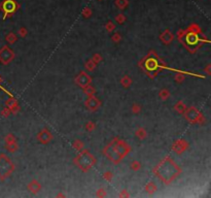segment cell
Returning a JSON list of instances; mask_svg holds the SVG:
<instances>
[{"instance_id": "cell-1", "label": "cell", "mask_w": 211, "mask_h": 198, "mask_svg": "<svg viewBox=\"0 0 211 198\" xmlns=\"http://www.w3.org/2000/svg\"><path fill=\"white\" fill-rule=\"evenodd\" d=\"M182 172V169L170 156H166L152 168V173L165 185H170Z\"/></svg>"}, {"instance_id": "cell-2", "label": "cell", "mask_w": 211, "mask_h": 198, "mask_svg": "<svg viewBox=\"0 0 211 198\" xmlns=\"http://www.w3.org/2000/svg\"><path fill=\"white\" fill-rule=\"evenodd\" d=\"M138 66L150 80H153L161 71L166 69L167 64L155 50H149L147 55L139 61Z\"/></svg>"}, {"instance_id": "cell-3", "label": "cell", "mask_w": 211, "mask_h": 198, "mask_svg": "<svg viewBox=\"0 0 211 198\" xmlns=\"http://www.w3.org/2000/svg\"><path fill=\"white\" fill-rule=\"evenodd\" d=\"M73 164L83 173L90 171L96 165L97 159L89 150L82 149L78 154L73 158Z\"/></svg>"}, {"instance_id": "cell-4", "label": "cell", "mask_w": 211, "mask_h": 198, "mask_svg": "<svg viewBox=\"0 0 211 198\" xmlns=\"http://www.w3.org/2000/svg\"><path fill=\"white\" fill-rule=\"evenodd\" d=\"M180 42H181V45L189 51L190 54L197 53V51H198L203 45V43L201 42L200 34L195 32H189V31H186L185 35L180 40Z\"/></svg>"}, {"instance_id": "cell-5", "label": "cell", "mask_w": 211, "mask_h": 198, "mask_svg": "<svg viewBox=\"0 0 211 198\" xmlns=\"http://www.w3.org/2000/svg\"><path fill=\"white\" fill-rule=\"evenodd\" d=\"M15 169L16 165L12 159L5 154H0V181L4 182L6 179H8L12 176Z\"/></svg>"}, {"instance_id": "cell-6", "label": "cell", "mask_w": 211, "mask_h": 198, "mask_svg": "<svg viewBox=\"0 0 211 198\" xmlns=\"http://www.w3.org/2000/svg\"><path fill=\"white\" fill-rule=\"evenodd\" d=\"M182 116L192 125H204L206 122L205 117H204L202 112L195 106L186 107V109L182 113Z\"/></svg>"}, {"instance_id": "cell-7", "label": "cell", "mask_w": 211, "mask_h": 198, "mask_svg": "<svg viewBox=\"0 0 211 198\" xmlns=\"http://www.w3.org/2000/svg\"><path fill=\"white\" fill-rule=\"evenodd\" d=\"M109 143L111 145L113 151L116 153V155H118L122 160L124 158H126L132 150L131 146H130L126 140L120 138L118 136L113 137V138L109 142Z\"/></svg>"}, {"instance_id": "cell-8", "label": "cell", "mask_w": 211, "mask_h": 198, "mask_svg": "<svg viewBox=\"0 0 211 198\" xmlns=\"http://www.w3.org/2000/svg\"><path fill=\"white\" fill-rule=\"evenodd\" d=\"M20 8V4L16 0H2L0 3V11L3 12V20L15 15Z\"/></svg>"}, {"instance_id": "cell-9", "label": "cell", "mask_w": 211, "mask_h": 198, "mask_svg": "<svg viewBox=\"0 0 211 198\" xmlns=\"http://www.w3.org/2000/svg\"><path fill=\"white\" fill-rule=\"evenodd\" d=\"M16 58V54L8 46H3L0 49V63L2 65H8Z\"/></svg>"}, {"instance_id": "cell-10", "label": "cell", "mask_w": 211, "mask_h": 198, "mask_svg": "<svg viewBox=\"0 0 211 198\" xmlns=\"http://www.w3.org/2000/svg\"><path fill=\"white\" fill-rule=\"evenodd\" d=\"M92 82H93L92 76L88 75V72L85 71V70L80 71L74 78V83L80 89H83V88H86V87H88L89 85H91Z\"/></svg>"}, {"instance_id": "cell-11", "label": "cell", "mask_w": 211, "mask_h": 198, "mask_svg": "<svg viewBox=\"0 0 211 198\" xmlns=\"http://www.w3.org/2000/svg\"><path fill=\"white\" fill-rule=\"evenodd\" d=\"M189 147H190L189 142H187L185 139L180 138V139L175 140V142L172 143L171 150L176 154V155H182L185 151L189 150Z\"/></svg>"}, {"instance_id": "cell-12", "label": "cell", "mask_w": 211, "mask_h": 198, "mask_svg": "<svg viewBox=\"0 0 211 198\" xmlns=\"http://www.w3.org/2000/svg\"><path fill=\"white\" fill-rule=\"evenodd\" d=\"M83 104H85L86 109H88L89 112H96V110H98L100 107H101L102 102L99 98H97V97L94 95V96L88 97V98L85 100Z\"/></svg>"}, {"instance_id": "cell-13", "label": "cell", "mask_w": 211, "mask_h": 198, "mask_svg": "<svg viewBox=\"0 0 211 198\" xmlns=\"http://www.w3.org/2000/svg\"><path fill=\"white\" fill-rule=\"evenodd\" d=\"M36 138H37L38 142H40L41 145H48V143H49L53 140L54 136H53L52 132L49 131L48 128H42L37 133Z\"/></svg>"}, {"instance_id": "cell-14", "label": "cell", "mask_w": 211, "mask_h": 198, "mask_svg": "<svg viewBox=\"0 0 211 198\" xmlns=\"http://www.w3.org/2000/svg\"><path fill=\"white\" fill-rule=\"evenodd\" d=\"M5 106L9 109L12 113H16L20 112V109H21V106L19 104V101L16 100L13 96H9V98L6 100L5 102Z\"/></svg>"}, {"instance_id": "cell-15", "label": "cell", "mask_w": 211, "mask_h": 198, "mask_svg": "<svg viewBox=\"0 0 211 198\" xmlns=\"http://www.w3.org/2000/svg\"><path fill=\"white\" fill-rule=\"evenodd\" d=\"M160 41L165 46H169L170 43H172V41L174 40V34L170 31L169 29H166L161 33L159 36Z\"/></svg>"}, {"instance_id": "cell-16", "label": "cell", "mask_w": 211, "mask_h": 198, "mask_svg": "<svg viewBox=\"0 0 211 198\" xmlns=\"http://www.w3.org/2000/svg\"><path fill=\"white\" fill-rule=\"evenodd\" d=\"M41 189H42L41 184H40L38 181L35 180V179H33L31 182H29L28 185H27V190H28L30 193L34 194V195L39 193L40 191H41Z\"/></svg>"}, {"instance_id": "cell-17", "label": "cell", "mask_w": 211, "mask_h": 198, "mask_svg": "<svg viewBox=\"0 0 211 198\" xmlns=\"http://www.w3.org/2000/svg\"><path fill=\"white\" fill-rule=\"evenodd\" d=\"M186 107H187L186 104L182 101V100H178V101H177L175 104H174L173 109H174V110H175L176 113L182 115V113H185V110L186 109Z\"/></svg>"}, {"instance_id": "cell-18", "label": "cell", "mask_w": 211, "mask_h": 198, "mask_svg": "<svg viewBox=\"0 0 211 198\" xmlns=\"http://www.w3.org/2000/svg\"><path fill=\"white\" fill-rule=\"evenodd\" d=\"M120 84H122V86L124 87V88H126V89H128V88H130L131 87V85L133 84V80L130 78L129 75H124L122 79H120Z\"/></svg>"}, {"instance_id": "cell-19", "label": "cell", "mask_w": 211, "mask_h": 198, "mask_svg": "<svg viewBox=\"0 0 211 198\" xmlns=\"http://www.w3.org/2000/svg\"><path fill=\"white\" fill-rule=\"evenodd\" d=\"M145 191H146L147 194L152 195V194H153L155 192L158 191V186H157L153 182H148L145 185Z\"/></svg>"}, {"instance_id": "cell-20", "label": "cell", "mask_w": 211, "mask_h": 198, "mask_svg": "<svg viewBox=\"0 0 211 198\" xmlns=\"http://www.w3.org/2000/svg\"><path fill=\"white\" fill-rule=\"evenodd\" d=\"M135 135L137 138H139L140 140H143L147 137V131L145 130V128H143V127H139V128H137V130L135 131Z\"/></svg>"}, {"instance_id": "cell-21", "label": "cell", "mask_w": 211, "mask_h": 198, "mask_svg": "<svg viewBox=\"0 0 211 198\" xmlns=\"http://www.w3.org/2000/svg\"><path fill=\"white\" fill-rule=\"evenodd\" d=\"M18 39H19L18 35H16V33H13V32H9L5 36V41L7 43H9V45H13L15 42L18 41Z\"/></svg>"}, {"instance_id": "cell-22", "label": "cell", "mask_w": 211, "mask_h": 198, "mask_svg": "<svg viewBox=\"0 0 211 198\" xmlns=\"http://www.w3.org/2000/svg\"><path fill=\"white\" fill-rule=\"evenodd\" d=\"M5 150L9 153H15L19 150V143L18 142H13L9 143H5Z\"/></svg>"}, {"instance_id": "cell-23", "label": "cell", "mask_w": 211, "mask_h": 198, "mask_svg": "<svg viewBox=\"0 0 211 198\" xmlns=\"http://www.w3.org/2000/svg\"><path fill=\"white\" fill-rule=\"evenodd\" d=\"M170 96H171V93H170V91L167 88H163V89L160 90V92H159V98L161 100H163V101H166V100L168 99Z\"/></svg>"}, {"instance_id": "cell-24", "label": "cell", "mask_w": 211, "mask_h": 198, "mask_svg": "<svg viewBox=\"0 0 211 198\" xmlns=\"http://www.w3.org/2000/svg\"><path fill=\"white\" fill-rule=\"evenodd\" d=\"M72 147L76 152H80L82 149H85V142L80 139H75L74 142H72Z\"/></svg>"}, {"instance_id": "cell-25", "label": "cell", "mask_w": 211, "mask_h": 198, "mask_svg": "<svg viewBox=\"0 0 211 198\" xmlns=\"http://www.w3.org/2000/svg\"><path fill=\"white\" fill-rule=\"evenodd\" d=\"M82 91H83V93H85L87 96L90 97V96H94V95H95L96 89H95V87L92 86V84H91V85H89L88 87L83 88V89H82Z\"/></svg>"}, {"instance_id": "cell-26", "label": "cell", "mask_w": 211, "mask_h": 198, "mask_svg": "<svg viewBox=\"0 0 211 198\" xmlns=\"http://www.w3.org/2000/svg\"><path fill=\"white\" fill-rule=\"evenodd\" d=\"M85 67H86V69L88 70V71L91 72V71H94V70H95V68L97 67V64L93 61L92 58H91V59H89L88 61H86Z\"/></svg>"}, {"instance_id": "cell-27", "label": "cell", "mask_w": 211, "mask_h": 198, "mask_svg": "<svg viewBox=\"0 0 211 198\" xmlns=\"http://www.w3.org/2000/svg\"><path fill=\"white\" fill-rule=\"evenodd\" d=\"M186 31L189 32H195V33H198V34H201L202 33V30H201L200 26L198 24H190L189 27H187V29H185Z\"/></svg>"}, {"instance_id": "cell-28", "label": "cell", "mask_w": 211, "mask_h": 198, "mask_svg": "<svg viewBox=\"0 0 211 198\" xmlns=\"http://www.w3.org/2000/svg\"><path fill=\"white\" fill-rule=\"evenodd\" d=\"M141 167H142L141 163L137 160H133L131 162V164H130V168H131L132 170H134V171H138V170L141 169Z\"/></svg>"}, {"instance_id": "cell-29", "label": "cell", "mask_w": 211, "mask_h": 198, "mask_svg": "<svg viewBox=\"0 0 211 198\" xmlns=\"http://www.w3.org/2000/svg\"><path fill=\"white\" fill-rule=\"evenodd\" d=\"M129 4L128 0H115V5L118 6L120 9H125Z\"/></svg>"}, {"instance_id": "cell-30", "label": "cell", "mask_w": 211, "mask_h": 198, "mask_svg": "<svg viewBox=\"0 0 211 198\" xmlns=\"http://www.w3.org/2000/svg\"><path fill=\"white\" fill-rule=\"evenodd\" d=\"M115 28H116V26L115 25V23L111 22V21H108L105 24V30L108 33H111L112 31H115Z\"/></svg>"}, {"instance_id": "cell-31", "label": "cell", "mask_w": 211, "mask_h": 198, "mask_svg": "<svg viewBox=\"0 0 211 198\" xmlns=\"http://www.w3.org/2000/svg\"><path fill=\"white\" fill-rule=\"evenodd\" d=\"M86 130L88 132H93L94 130L96 129V124L93 122V121H88V122L86 123Z\"/></svg>"}, {"instance_id": "cell-32", "label": "cell", "mask_w": 211, "mask_h": 198, "mask_svg": "<svg viewBox=\"0 0 211 198\" xmlns=\"http://www.w3.org/2000/svg\"><path fill=\"white\" fill-rule=\"evenodd\" d=\"M102 177L104 179L105 181H107L108 183L112 182V179H113V173L111 171H109V170H107V171L103 172L102 174Z\"/></svg>"}, {"instance_id": "cell-33", "label": "cell", "mask_w": 211, "mask_h": 198, "mask_svg": "<svg viewBox=\"0 0 211 198\" xmlns=\"http://www.w3.org/2000/svg\"><path fill=\"white\" fill-rule=\"evenodd\" d=\"M126 20H127L126 16L123 15V13H119V15L115 17V22L118 23L119 25H123L124 23L126 22Z\"/></svg>"}, {"instance_id": "cell-34", "label": "cell", "mask_w": 211, "mask_h": 198, "mask_svg": "<svg viewBox=\"0 0 211 198\" xmlns=\"http://www.w3.org/2000/svg\"><path fill=\"white\" fill-rule=\"evenodd\" d=\"M120 40H122V34H120V32L113 33L111 36V41L115 43H119V42H120Z\"/></svg>"}, {"instance_id": "cell-35", "label": "cell", "mask_w": 211, "mask_h": 198, "mask_svg": "<svg viewBox=\"0 0 211 198\" xmlns=\"http://www.w3.org/2000/svg\"><path fill=\"white\" fill-rule=\"evenodd\" d=\"M131 110L134 115H138L141 112V106H140L138 103H133L132 106H131Z\"/></svg>"}, {"instance_id": "cell-36", "label": "cell", "mask_w": 211, "mask_h": 198, "mask_svg": "<svg viewBox=\"0 0 211 198\" xmlns=\"http://www.w3.org/2000/svg\"><path fill=\"white\" fill-rule=\"evenodd\" d=\"M4 142H5V143L13 142H16V138L12 133H8L7 135L4 137Z\"/></svg>"}, {"instance_id": "cell-37", "label": "cell", "mask_w": 211, "mask_h": 198, "mask_svg": "<svg viewBox=\"0 0 211 198\" xmlns=\"http://www.w3.org/2000/svg\"><path fill=\"white\" fill-rule=\"evenodd\" d=\"M96 196L97 197H100V198L106 197L107 196L106 190L104 189V188H99V189L96 191Z\"/></svg>"}, {"instance_id": "cell-38", "label": "cell", "mask_w": 211, "mask_h": 198, "mask_svg": "<svg viewBox=\"0 0 211 198\" xmlns=\"http://www.w3.org/2000/svg\"><path fill=\"white\" fill-rule=\"evenodd\" d=\"M18 34L21 38H25L27 36V34H28V30H27L26 27H21L18 31Z\"/></svg>"}, {"instance_id": "cell-39", "label": "cell", "mask_w": 211, "mask_h": 198, "mask_svg": "<svg viewBox=\"0 0 211 198\" xmlns=\"http://www.w3.org/2000/svg\"><path fill=\"white\" fill-rule=\"evenodd\" d=\"M102 59H103V58H102L101 54H99V53H96V54H94V55H93V57H92V60H93L94 62L96 63L97 65H98L99 63L102 61Z\"/></svg>"}, {"instance_id": "cell-40", "label": "cell", "mask_w": 211, "mask_h": 198, "mask_svg": "<svg viewBox=\"0 0 211 198\" xmlns=\"http://www.w3.org/2000/svg\"><path fill=\"white\" fill-rule=\"evenodd\" d=\"M0 115H1V117H3V118H8V117L12 115V113H11V110H9V109H7V107L5 106L4 109L1 110Z\"/></svg>"}, {"instance_id": "cell-41", "label": "cell", "mask_w": 211, "mask_h": 198, "mask_svg": "<svg viewBox=\"0 0 211 198\" xmlns=\"http://www.w3.org/2000/svg\"><path fill=\"white\" fill-rule=\"evenodd\" d=\"M185 33H186V30L185 29H180V30H178V31H177L176 37H177V39H178V41H180V40L183 38V36L185 35Z\"/></svg>"}, {"instance_id": "cell-42", "label": "cell", "mask_w": 211, "mask_h": 198, "mask_svg": "<svg viewBox=\"0 0 211 198\" xmlns=\"http://www.w3.org/2000/svg\"><path fill=\"white\" fill-rule=\"evenodd\" d=\"M91 16H92V11L89 7H86L85 9H83V12H82V17H83V18L89 19Z\"/></svg>"}, {"instance_id": "cell-43", "label": "cell", "mask_w": 211, "mask_h": 198, "mask_svg": "<svg viewBox=\"0 0 211 198\" xmlns=\"http://www.w3.org/2000/svg\"><path fill=\"white\" fill-rule=\"evenodd\" d=\"M119 197H120V198H128V197H130V193L127 190H122L120 192V194H119Z\"/></svg>"}, {"instance_id": "cell-44", "label": "cell", "mask_w": 211, "mask_h": 198, "mask_svg": "<svg viewBox=\"0 0 211 198\" xmlns=\"http://www.w3.org/2000/svg\"><path fill=\"white\" fill-rule=\"evenodd\" d=\"M204 71L207 73V75H211V64H207L204 68Z\"/></svg>"}, {"instance_id": "cell-45", "label": "cell", "mask_w": 211, "mask_h": 198, "mask_svg": "<svg viewBox=\"0 0 211 198\" xmlns=\"http://www.w3.org/2000/svg\"><path fill=\"white\" fill-rule=\"evenodd\" d=\"M57 196H58V197H65L64 194H58V195H57Z\"/></svg>"}, {"instance_id": "cell-46", "label": "cell", "mask_w": 211, "mask_h": 198, "mask_svg": "<svg viewBox=\"0 0 211 198\" xmlns=\"http://www.w3.org/2000/svg\"><path fill=\"white\" fill-rule=\"evenodd\" d=\"M0 87H1V78H0Z\"/></svg>"}]
</instances>
